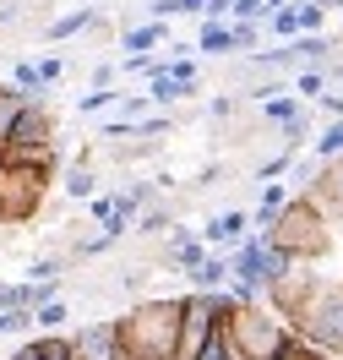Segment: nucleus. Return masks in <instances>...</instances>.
I'll list each match as a JSON object with an SVG mask.
<instances>
[{"mask_svg":"<svg viewBox=\"0 0 343 360\" xmlns=\"http://www.w3.org/2000/svg\"><path fill=\"white\" fill-rule=\"evenodd\" d=\"M180 316L185 295H142L114 316V328L137 360H180Z\"/></svg>","mask_w":343,"mask_h":360,"instance_id":"1","label":"nucleus"},{"mask_svg":"<svg viewBox=\"0 0 343 360\" xmlns=\"http://www.w3.org/2000/svg\"><path fill=\"white\" fill-rule=\"evenodd\" d=\"M218 338H224L229 360H278L295 338V322H283L273 300H229Z\"/></svg>","mask_w":343,"mask_h":360,"instance_id":"2","label":"nucleus"},{"mask_svg":"<svg viewBox=\"0 0 343 360\" xmlns=\"http://www.w3.org/2000/svg\"><path fill=\"white\" fill-rule=\"evenodd\" d=\"M273 246L283 251V257H295V262H321V257H343V240H338V224L321 213L305 191H300L295 202L283 207V219H278L273 229Z\"/></svg>","mask_w":343,"mask_h":360,"instance_id":"3","label":"nucleus"},{"mask_svg":"<svg viewBox=\"0 0 343 360\" xmlns=\"http://www.w3.org/2000/svg\"><path fill=\"white\" fill-rule=\"evenodd\" d=\"M49 186H55V169H39V164H17V158L0 153V224H33L49 202Z\"/></svg>","mask_w":343,"mask_h":360,"instance_id":"4","label":"nucleus"},{"mask_svg":"<svg viewBox=\"0 0 343 360\" xmlns=\"http://www.w3.org/2000/svg\"><path fill=\"white\" fill-rule=\"evenodd\" d=\"M295 333L305 338L311 349L343 360V278H321L316 295L295 311Z\"/></svg>","mask_w":343,"mask_h":360,"instance_id":"5","label":"nucleus"},{"mask_svg":"<svg viewBox=\"0 0 343 360\" xmlns=\"http://www.w3.org/2000/svg\"><path fill=\"white\" fill-rule=\"evenodd\" d=\"M316 284H321V262H295V268L267 290V300H273V311L283 316V322H295V311L316 295Z\"/></svg>","mask_w":343,"mask_h":360,"instance_id":"6","label":"nucleus"},{"mask_svg":"<svg viewBox=\"0 0 343 360\" xmlns=\"http://www.w3.org/2000/svg\"><path fill=\"white\" fill-rule=\"evenodd\" d=\"M159 268H175V273H191V268H202L207 257H213V246H207L196 229H185V224H169L159 235Z\"/></svg>","mask_w":343,"mask_h":360,"instance_id":"7","label":"nucleus"},{"mask_svg":"<svg viewBox=\"0 0 343 360\" xmlns=\"http://www.w3.org/2000/svg\"><path fill=\"white\" fill-rule=\"evenodd\" d=\"M305 197L343 229V158H327V164H321V175L305 186Z\"/></svg>","mask_w":343,"mask_h":360,"instance_id":"8","label":"nucleus"},{"mask_svg":"<svg viewBox=\"0 0 343 360\" xmlns=\"http://www.w3.org/2000/svg\"><path fill=\"white\" fill-rule=\"evenodd\" d=\"M55 136H60V126H55V110L44 104V93H27V110L17 120L11 142H55Z\"/></svg>","mask_w":343,"mask_h":360,"instance_id":"9","label":"nucleus"},{"mask_svg":"<svg viewBox=\"0 0 343 360\" xmlns=\"http://www.w3.org/2000/svg\"><path fill=\"white\" fill-rule=\"evenodd\" d=\"M71 344H76V360H114L120 328H114V322H88V328L71 333Z\"/></svg>","mask_w":343,"mask_h":360,"instance_id":"10","label":"nucleus"},{"mask_svg":"<svg viewBox=\"0 0 343 360\" xmlns=\"http://www.w3.org/2000/svg\"><path fill=\"white\" fill-rule=\"evenodd\" d=\"M251 224H256V213L229 207V213H218V219H207V224H202V240L224 251V246H234V240H246V235H251Z\"/></svg>","mask_w":343,"mask_h":360,"instance_id":"11","label":"nucleus"},{"mask_svg":"<svg viewBox=\"0 0 343 360\" xmlns=\"http://www.w3.org/2000/svg\"><path fill=\"white\" fill-rule=\"evenodd\" d=\"M196 55H234V22L229 17H196Z\"/></svg>","mask_w":343,"mask_h":360,"instance_id":"12","label":"nucleus"},{"mask_svg":"<svg viewBox=\"0 0 343 360\" xmlns=\"http://www.w3.org/2000/svg\"><path fill=\"white\" fill-rule=\"evenodd\" d=\"M93 17H98V11H88V6H82V11H60V17H49L39 33H44V44H71V39H88Z\"/></svg>","mask_w":343,"mask_h":360,"instance_id":"13","label":"nucleus"},{"mask_svg":"<svg viewBox=\"0 0 343 360\" xmlns=\"http://www.w3.org/2000/svg\"><path fill=\"white\" fill-rule=\"evenodd\" d=\"M300 115H305L300 93H273V98H262V115H256V120H262V126L278 136L283 126H289V120H300Z\"/></svg>","mask_w":343,"mask_h":360,"instance_id":"14","label":"nucleus"},{"mask_svg":"<svg viewBox=\"0 0 343 360\" xmlns=\"http://www.w3.org/2000/svg\"><path fill=\"white\" fill-rule=\"evenodd\" d=\"M120 44H126V55H142V49H159V44H169V22H163V17H153V22H126Z\"/></svg>","mask_w":343,"mask_h":360,"instance_id":"15","label":"nucleus"},{"mask_svg":"<svg viewBox=\"0 0 343 360\" xmlns=\"http://www.w3.org/2000/svg\"><path fill=\"white\" fill-rule=\"evenodd\" d=\"M295 202V197H289V186H278V180H262V197H256V229H273L278 219H283V207Z\"/></svg>","mask_w":343,"mask_h":360,"instance_id":"16","label":"nucleus"},{"mask_svg":"<svg viewBox=\"0 0 343 360\" xmlns=\"http://www.w3.org/2000/svg\"><path fill=\"white\" fill-rule=\"evenodd\" d=\"M0 153H6V158H17V164H39V169H60V142H6Z\"/></svg>","mask_w":343,"mask_h":360,"instance_id":"17","label":"nucleus"},{"mask_svg":"<svg viewBox=\"0 0 343 360\" xmlns=\"http://www.w3.org/2000/svg\"><path fill=\"white\" fill-rule=\"evenodd\" d=\"M60 186H66L71 202H88V197H98V175H93V158H71V169L60 175Z\"/></svg>","mask_w":343,"mask_h":360,"instance_id":"18","label":"nucleus"},{"mask_svg":"<svg viewBox=\"0 0 343 360\" xmlns=\"http://www.w3.org/2000/svg\"><path fill=\"white\" fill-rule=\"evenodd\" d=\"M22 110H27V93L17 88V82H0V148L11 142V131H17Z\"/></svg>","mask_w":343,"mask_h":360,"instance_id":"19","label":"nucleus"},{"mask_svg":"<svg viewBox=\"0 0 343 360\" xmlns=\"http://www.w3.org/2000/svg\"><path fill=\"white\" fill-rule=\"evenodd\" d=\"M185 278H191V290H224L229 278H234V262L229 257H207L202 268H191Z\"/></svg>","mask_w":343,"mask_h":360,"instance_id":"20","label":"nucleus"},{"mask_svg":"<svg viewBox=\"0 0 343 360\" xmlns=\"http://www.w3.org/2000/svg\"><path fill=\"white\" fill-rule=\"evenodd\" d=\"M267 33H273L278 44H289V39H305V27H300V6L289 0V6H278L273 17H267Z\"/></svg>","mask_w":343,"mask_h":360,"instance_id":"21","label":"nucleus"},{"mask_svg":"<svg viewBox=\"0 0 343 360\" xmlns=\"http://www.w3.org/2000/svg\"><path fill=\"white\" fill-rule=\"evenodd\" d=\"M327 88H332V71L321 66V60H316V66H300V71H295V93H300V98H321Z\"/></svg>","mask_w":343,"mask_h":360,"instance_id":"22","label":"nucleus"},{"mask_svg":"<svg viewBox=\"0 0 343 360\" xmlns=\"http://www.w3.org/2000/svg\"><path fill=\"white\" fill-rule=\"evenodd\" d=\"M33 322H39L44 333H49V328H66V322H71V300H66V295H55V300H44V306H33Z\"/></svg>","mask_w":343,"mask_h":360,"instance_id":"23","label":"nucleus"},{"mask_svg":"<svg viewBox=\"0 0 343 360\" xmlns=\"http://www.w3.org/2000/svg\"><path fill=\"white\" fill-rule=\"evenodd\" d=\"M316 158H343V120H327L316 131Z\"/></svg>","mask_w":343,"mask_h":360,"instance_id":"24","label":"nucleus"},{"mask_svg":"<svg viewBox=\"0 0 343 360\" xmlns=\"http://www.w3.org/2000/svg\"><path fill=\"white\" fill-rule=\"evenodd\" d=\"M169 77H175V82H180L185 93H191V98H196V82H202V71H196V60H191V55H175V60H169Z\"/></svg>","mask_w":343,"mask_h":360,"instance_id":"25","label":"nucleus"},{"mask_svg":"<svg viewBox=\"0 0 343 360\" xmlns=\"http://www.w3.org/2000/svg\"><path fill=\"white\" fill-rule=\"evenodd\" d=\"M234 22V17H229ZM262 27L267 22H234V55H256L262 49Z\"/></svg>","mask_w":343,"mask_h":360,"instance_id":"26","label":"nucleus"},{"mask_svg":"<svg viewBox=\"0 0 343 360\" xmlns=\"http://www.w3.org/2000/svg\"><path fill=\"white\" fill-rule=\"evenodd\" d=\"M11 82L22 93H44V77H39V60H11Z\"/></svg>","mask_w":343,"mask_h":360,"instance_id":"27","label":"nucleus"},{"mask_svg":"<svg viewBox=\"0 0 343 360\" xmlns=\"http://www.w3.org/2000/svg\"><path fill=\"white\" fill-rule=\"evenodd\" d=\"M147 93H153V104H180V98H191L175 77H153V82H147Z\"/></svg>","mask_w":343,"mask_h":360,"instance_id":"28","label":"nucleus"},{"mask_svg":"<svg viewBox=\"0 0 343 360\" xmlns=\"http://www.w3.org/2000/svg\"><path fill=\"white\" fill-rule=\"evenodd\" d=\"M39 77H44V88H55V82L71 77V60L66 55H44V60H39Z\"/></svg>","mask_w":343,"mask_h":360,"instance_id":"29","label":"nucleus"},{"mask_svg":"<svg viewBox=\"0 0 343 360\" xmlns=\"http://www.w3.org/2000/svg\"><path fill=\"white\" fill-rule=\"evenodd\" d=\"M321 22H327V6H321V0L300 6V27H305V33H321Z\"/></svg>","mask_w":343,"mask_h":360,"instance_id":"30","label":"nucleus"},{"mask_svg":"<svg viewBox=\"0 0 343 360\" xmlns=\"http://www.w3.org/2000/svg\"><path fill=\"white\" fill-rule=\"evenodd\" d=\"M316 104H321V115H327V120H343V93H338V88H327Z\"/></svg>","mask_w":343,"mask_h":360,"instance_id":"31","label":"nucleus"},{"mask_svg":"<svg viewBox=\"0 0 343 360\" xmlns=\"http://www.w3.org/2000/svg\"><path fill=\"white\" fill-rule=\"evenodd\" d=\"M207 115H213V120H218V126H224L229 115H234V93H218V98H213V104H207Z\"/></svg>","mask_w":343,"mask_h":360,"instance_id":"32","label":"nucleus"},{"mask_svg":"<svg viewBox=\"0 0 343 360\" xmlns=\"http://www.w3.org/2000/svg\"><path fill=\"white\" fill-rule=\"evenodd\" d=\"M88 82H93V88H114V66H109V60H98V66L88 71Z\"/></svg>","mask_w":343,"mask_h":360,"instance_id":"33","label":"nucleus"},{"mask_svg":"<svg viewBox=\"0 0 343 360\" xmlns=\"http://www.w3.org/2000/svg\"><path fill=\"white\" fill-rule=\"evenodd\" d=\"M213 0H175V17H207Z\"/></svg>","mask_w":343,"mask_h":360,"instance_id":"34","label":"nucleus"},{"mask_svg":"<svg viewBox=\"0 0 343 360\" xmlns=\"http://www.w3.org/2000/svg\"><path fill=\"white\" fill-rule=\"evenodd\" d=\"M11 360H44V344H39V338H22V349H17Z\"/></svg>","mask_w":343,"mask_h":360,"instance_id":"35","label":"nucleus"},{"mask_svg":"<svg viewBox=\"0 0 343 360\" xmlns=\"http://www.w3.org/2000/svg\"><path fill=\"white\" fill-rule=\"evenodd\" d=\"M196 360H229V349H224V338H213V344H207V349H202V355H196Z\"/></svg>","mask_w":343,"mask_h":360,"instance_id":"36","label":"nucleus"},{"mask_svg":"<svg viewBox=\"0 0 343 360\" xmlns=\"http://www.w3.org/2000/svg\"><path fill=\"white\" fill-rule=\"evenodd\" d=\"M300 360H338V355H321V349H311V344H305V349H300Z\"/></svg>","mask_w":343,"mask_h":360,"instance_id":"37","label":"nucleus"},{"mask_svg":"<svg viewBox=\"0 0 343 360\" xmlns=\"http://www.w3.org/2000/svg\"><path fill=\"white\" fill-rule=\"evenodd\" d=\"M114 360H137V355H131V349H126V344H120V349H114Z\"/></svg>","mask_w":343,"mask_h":360,"instance_id":"38","label":"nucleus"},{"mask_svg":"<svg viewBox=\"0 0 343 360\" xmlns=\"http://www.w3.org/2000/svg\"><path fill=\"white\" fill-rule=\"evenodd\" d=\"M321 6H327V11H343V0H321Z\"/></svg>","mask_w":343,"mask_h":360,"instance_id":"39","label":"nucleus"},{"mask_svg":"<svg viewBox=\"0 0 343 360\" xmlns=\"http://www.w3.org/2000/svg\"><path fill=\"white\" fill-rule=\"evenodd\" d=\"M267 6H273V11H278V6H289V0H267Z\"/></svg>","mask_w":343,"mask_h":360,"instance_id":"40","label":"nucleus"}]
</instances>
